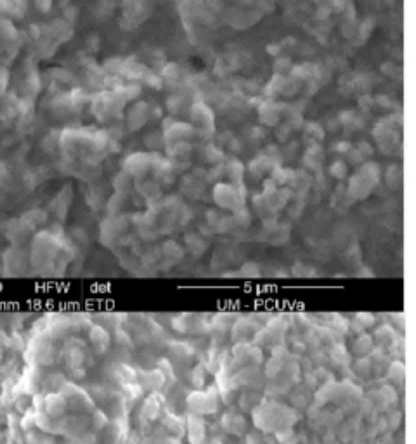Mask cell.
Returning <instances> with one entry per match:
<instances>
[{
  "instance_id": "cell-2",
  "label": "cell",
  "mask_w": 416,
  "mask_h": 444,
  "mask_svg": "<svg viewBox=\"0 0 416 444\" xmlns=\"http://www.w3.org/2000/svg\"><path fill=\"white\" fill-rule=\"evenodd\" d=\"M205 439V423L200 416H189V441L191 444H201Z\"/></svg>"
},
{
  "instance_id": "cell-6",
  "label": "cell",
  "mask_w": 416,
  "mask_h": 444,
  "mask_svg": "<svg viewBox=\"0 0 416 444\" xmlns=\"http://www.w3.org/2000/svg\"><path fill=\"white\" fill-rule=\"evenodd\" d=\"M205 373H207V371H205L203 366L194 368V370H193V383H196L198 387L203 385V383H205Z\"/></svg>"
},
{
  "instance_id": "cell-5",
  "label": "cell",
  "mask_w": 416,
  "mask_h": 444,
  "mask_svg": "<svg viewBox=\"0 0 416 444\" xmlns=\"http://www.w3.org/2000/svg\"><path fill=\"white\" fill-rule=\"evenodd\" d=\"M388 378H390L393 383L404 382V364L393 363L392 368H390V371H388Z\"/></svg>"
},
{
  "instance_id": "cell-1",
  "label": "cell",
  "mask_w": 416,
  "mask_h": 444,
  "mask_svg": "<svg viewBox=\"0 0 416 444\" xmlns=\"http://www.w3.org/2000/svg\"><path fill=\"white\" fill-rule=\"evenodd\" d=\"M187 404L194 413H201V415H212L217 411V392L213 389L210 390H198L193 392L187 397Z\"/></svg>"
},
{
  "instance_id": "cell-3",
  "label": "cell",
  "mask_w": 416,
  "mask_h": 444,
  "mask_svg": "<svg viewBox=\"0 0 416 444\" xmlns=\"http://www.w3.org/2000/svg\"><path fill=\"white\" fill-rule=\"evenodd\" d=\"M65 408H66V399L61 396H49L46 399V413L47 415H51L52 418H58V416H61L63 413H65Z\"/></svg>"
},
{
  "instance_id": "cell-4",
  "label": "cell",
  "mask_w": 416,
  "mask_h": 444,
  "mask_svg": "<svg viewBox=\"0 0 416 444\" xmlns=\"http://www.w3.org/2000/svg\"><path fill=\"white\" fill-rule=\"evenodd\" d=\"M373 345H374L373 337H371V335H364V337H359L357 340L354 342V347H352V351H354L355 354H359V356H366L368 352H371Z\"/></svg>"
}]
</instances>
